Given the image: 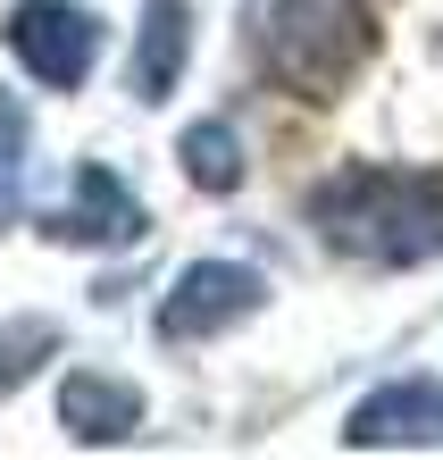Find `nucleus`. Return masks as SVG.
Returning <instances> with one entry per match:
<instances>
[{
  "label": "nucleus",
  "mask_w": 443,
  "mask_h": 460,
  "mask_svg": "<svg viewBox=\"0 0 443 460\" xmlns=\"http://www.w3.org/2000/svg\"><path fill=\"white\" fill-rule=\"evenodd\" d=\"M143 226H151V218H143V201H134L109 168H84V176H75V201H67V218H59V234H67V243H93V252H126Z\"/></svg>",
  "instance_id": "nucleus-6"
},
{
  "label": "nucleus",
  "mask_w": 443,
  "mask_h": 460,
  "mask_svg": "<svg viewBox=\"0 0 443 460\" xmlns=\"http://www.w3.org/2000/svg\"><path fill=\"white\" fill-rule=\"evenodd\" d=\"M184 50H192V9H184V0H151L143 34H134V93L168 101L176 75H184Z\"/></svg>",
  "instance_id": "nucleus-8"
},
{
  "label": "nucleus",
  "mask_w": 443,
  "mask_h": 460,
  "mask_svg": "<svg viewBox=\"0 0 443 460\" xmlns=\"http://www.w3.org/2000/svg\"><path fill=\"white\" fill-rule=\"evenodd\" d=\"M310 226L326 252L368 268L443 260V176L427 168H335L310 193Z\"/></svg>",
  "instance_id": "nucleus-1"
},
{
  "label": "nucleus",
  "mask_w": 443,
  "mask_h": 460,
  "mask_svg": "<svg viewBox=\"0 0 443 460\" xmlns=\"http://www.w3.org/2000/svg\"><path fill=\"white\" fill-rule=\"evenodd\" d=\"M59 419H67V436L75 444H126L134 427H143V394L118 385V376H67V394H59Z\"/></svg>",
  "instance_id": "nucleus-7"
},
{
  "label": "nucleus",
  "mask_w": 443,
  "mask_h": 460,
  "mask_svg": "<svg viewBox=\"0 0 443 460\" xmlns=\"http://www.w3.org/2000/svg\"><path fill=\"white\" fill-rule=\"evenodd\" d=\"M260 268H243V260H192L184 277L168 285V302H159V335L168 343H201V335H226L243 327V318L260 310Z\"/></svg>",
  "instance_id": "nucleus-4"
},
{
  "label": "nucleus",
  "mask_w": 443,
  "mask_h": 460,
  "mask_svg": "<svg viewBox=\"0 0 443 460\" xmlns=\"http://www.w3.org/2000/svg\"><path fill=\"white\" fill-rule=\"evenodd\" d=\"M9 50L34 84H84L101 59V17L75 0H17L9 9Z\"/></svg>",
  "instance_id": "nucleus-3"
},
{
  "label": "nucleus",
  "mask_w": 443,
  "mask_h": 460,
  "mask_svg": "<svg viewBox=\"0 0 443 460\" xmlns=\"http://www.w3.org/2000/svg\"><path fill=\"white\" fill-rule=\"evenodd\" d=\"M25 143H34V126L9 93H0V226L17 218V184H25Z\"/></svg>",
  "instance_id": "nucleus-10"
},
{
  "label": "nucleus",
  "mask_w": 443,
  "mask_h": 460,
  "mask_svg": "<svg viewBox=\"0 0 443 460\" xmlns=\"http://www.w3.org/2000/svg\"><path fill=\"white\" fill-rule=\"evenodd\" d=\"M252 59L301 101H335L368 59V0H252L243 9Z\"/></svg>",
  "instance_id": "nucleus-2"
},
{
  "label": "nucleus",
  "mask_w": 443,
  "mask_h": 460,
  "mask_svg": "<svg viewBox=\"0 0 443 460\" xmlns=\"http://www.w3.org/2000/svg\"><path fill=\"white\" fill-rule=\"evenodd\" d=\"M176 159H184V176L201 184V193H235V184H243V143H235V126H226V118L184 126Z\"/></svg>",
  "instance_id": "nucleus-9"
},
{
  "label": "nucleus",
  "mask_w": 443,
  "mask_h": 460,
  "mask_svg": "<svg viewBox=\"0 0 443 460\" xmlns=\"http://www.w3.org/2000/svg\"><path fill=\"white\" fill-rule=\"evenodd\" d=\"M50 351H59V327L50 318H25V327H0V385H17V376H34Z\"/></svg>",
  "instance_id": "nucleus-11"
},
{
  "label": "nucleus",
  "mask_w": 443,
  "mask_h": 460,
  "mask_svg": "<svg viewBox=\"0 0 443 460\" xmlns=\"http://www.w3.org/2000/svg\"><path fill=\"white\" fill-rule=\"evenodd\" d=\"M343 444L359 452H394V444H443V385L435 376H402V385H377L351 411Z\"/></svg>",
  "instance_id": "nucleus-5"
}]
</instances>
